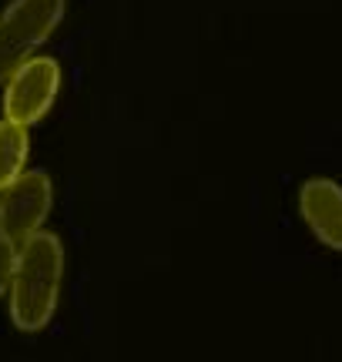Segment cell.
I'll use <instances>...</instances> for the list:
<instances>
[{"instance_id": "7a4b0ae2", "label": "cell", "mask_w": 342, "mask_h": 362, "mask_svg": "<svg viewBox=\"0 0 342 362\" xmlns=\"http://www.w3.org/2000/svg\"><path fill=\"white\" fill-rule=\"evenodd\" d=\"M64 0H11L0 13V84L30 61L64 17Z\"/></svg>"}, {"instance_id": "8992f818", "label": "cell", "mask_w": 342, "mask_h": 362, "mask_svg": "<svg viewBox=\"0 0 342 362\" xmlns=\"http://www.w3.org/2000/svg\"><path fill=\"white\" fill-rule=\"evenodd\" d=\"M27 128L24 124H13V121H0V192L11 188L13 181L24 175V161H27Z\"/></svg>"}, {"instance_id": "277c9868", "label": "cell", "mask_w": 342, "mask_h": 362, "mask_svg": "<svg viewBox=\"0 0 342 362\" xmlns=\"http://www.w3.org/2000/svg\"><path fill=\"white\" fill-rule=\"evenodd\" d=\"M51 202V178L44 171H24L11 188L0 192V238H11L13 245H24L47 221Z\"/></svg>"}, {"instance_id": "3957f363", "label": "cell", "mask_w": 342, "mask_h": 362, "mask_svg": "<svg viewBox=\"0 0 342 362\" xmlns=\"http://www.w3.org/2000/svg\"><path fill=\"white\" fill-rule=\"evenodd\" d=\"M57 90H61V64L54 57H30L7 78L4 117L27 128L51 111Z\"/></svg>"}, {"instance_id": "6da1fadb", "label": "cell", "mask_w": 342, "mask_h": 362, "mask_svg": "<svg viewBox=\"0 0 342 362\" xmlns=\"http://www.w3.org/2000/svg\"><path fill=\"white\" fill-rule=\"evenodd\" d=\"M61 282H64V242L54 232L40 228L17 248L11 282V322L27 336L40 332L54 319Z\"/></svg>"}, {"instance_id": "5b68a950", "label": "cell", "mask_w": 342, "mask_h": 362, "mask_svg": "<svg viewBox=\"0 0 342 362\" xmlns=\"http://www.w3.org/2000/svg\"><path fill=\"white\" fill-rule=\"evenodd\" d=\"M299 211L322 245L342 252V185L332 178H309L299 188Z\"/></svg>"}, {"instance_id": "52a82bcc", "label": "cell", "mask_w": 342, "mask_h": 362, "mask_svg": "<svg viewBox=\"0 0 342 362\" xmlns=\"http://www.w3.org/2000/svg\"><path fill=\"white\" fill-rule=\"evenodd\" d=\"M17 248L11 238H0V298L13 282V265H17Z\"/></svg>"}]
</instances>
